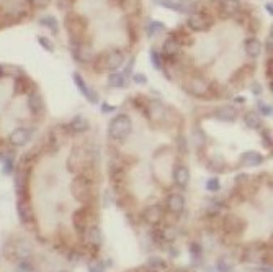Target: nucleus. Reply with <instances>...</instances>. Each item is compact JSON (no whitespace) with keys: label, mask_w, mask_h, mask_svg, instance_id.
Masks as SVG:
<instances>
[{"label":"nucleus","mask_w":273,"mask_h":272,"mask_svg":"<svg viewBox=\"0 0 273 272\" xmlns=\"http://www.w3.org/2000/svg\"><path fill=\"white\" fill-rule=\"evenodd\" d=\"M187 25H188L190 30H193V32H205V30L211 28L213 20H211L210 15L200 14V12H195V14H192L188 16Z\"/></svg>","instance_id":"3"},{"label":"nucleus","mask_w":273,"mask_h":272,"mask_svg":"<svg viewBox=\"0 0 273 272\" xmlns=\"http://www.w3.org/2000/svg\"><path fill=\"white\" fill-rule=\"evenodd\" d=\"M69 128H71V131L74 133H84L89 129V122H87L84 116H76V118L69 123Z\"/></svg>","instance_id":"24"},{"label":"nucleus","mask_w":273,"mask_h":272,"mask_svg":"<svg viewBox=\"0 0 273 272\" xmlns=\"http://www.w3.org/2000/svg\"><path fill=\"white\" fill-rule=\"evenodd\" d=\"M108 84H110L111 87H123L126 82H124L123 74H111L110 79H108Z\"/></svg>","instance_id":"31"},{"label":"nucleus","mask_w":273,"mask_h":272,"mask_svg":"<svg viewBox=\"0 0 273 272\" xmlns=\"http://www.w3.org/2000/svg\"><path fill=\"white\" fill-rule=\"evenodd\" d=\"M265 8H267V12H270V15H272V12H273V10H272V3H267Z\"/></svg>","instance_id":"46"},{"label":"nucleus","mask_w":273,"mask_h":272,"mask_svg":"<svg viewBox=\"0 0 273 272\" xmlns=\"http://www.w3.org/2000/svg\"><path fill=\"white\" fill-rule=\"evenodd\" d=\"M14 76L15 79L16 77H20L21 74H23V69H21L20 66H5L3 67V76Z\"/></svg>","instance_id":"32"},{"label":"nucleus","mask_w":273,"mask_h":272,"mask_svg":"<svg viewBox=\"0 0 273 272\" xmlns=\"http://www.w3.org/2000/svg\"><path fill=\"white\" fill-rule=\"evenodd\" d=\"M149 115H151V118L157 122V120H160L166 115V109H164V105L160 102H152L149 105Z\"/></svg>","instance_id":"25"},{"label":"nucleus","mask_w":273,"mask_h":272,"mask_svg":"<svg viewBox=\"0 0 273 272\" xmlns=\"http://www.w3.org/2000/svg\"><path fill=\"white\" fill-rule=\"evenodd\" d=\"M74 58L79 63H89L93 59V51L85 43H80V45L74 46Z\"/></svg>","instance_id":"13"},{"label":"nucleus","mask_w":273,"mask_h":272,"mask_svg":"<svg viewBox=\"0 0 273 272\" xmlns=\"http://www.w3.org/2000/svg\"><path fill=\"white\" fill-rule=\"evenodd\" d=\"M258 109H260V112H262L263 115H272V107L263 105V103H258Z\"/></svg>","instance_id":"41"},{"label":"nucleus","mask_w":273,"mask_h":272,"mask_svg":"<svg viewBox=\"0 0 273 272\" xmlns=\"http://www.w3.org/2000/svg\"><path fill=\"white\" fill-rule=\"evenodd\" d=\"M89 180H87V177H77L76 180L72 182V193L76 198H79V200H85L87 195H89Z\"/></svg>","instance_id":"8"},{"label":"nucleus","mask_w":273,"mask_h":272,"mask_svg":"<svg viewBox=\"0 0 273 272\" xmlns=\"http://www.w3.org/2000/svg\"><path fill=\"white\" fill-rule=\"evenodd\" d=\"M124 61V56L120 49H113L110 53L103 54V63H105L106 71H116Z\"/></svg>","instance_id":"6"},{"label":"nucleus","mask_w":273,"mask_h":272,"mask_svg":"<svg viewBox=\"0 0 273 272\" xmlns=\"http://www.w3.org/2000/svg\"><path fill=\"white\" fill-rule=\"evenodd\" d=\"M267 49H268V53L272 54V34L268 36V43H267Z\"/></svg>","instance_id":"45"},{"label":"nucleus","mask_w":273,"mask_h":272,"mask_svg":"<svg viewBox=\"0 0 273 272\" xmlns=\"http://www.w3.org/2000/svg\"><path fill=\"white\" fill-rule=\"evenodd\" d=\"M206 189L210 192H218L219 189H221V184H219L218 177H213V179L208 180V182H206Z\"/></svg>","instance_id":"34"},{"label":"nucleus","mask_w":273,"mask_h":272,"mask_svg":"<svg viewBox=\"0 0 273 272\" xmlns=\"http://www.w3.org/2000/svg\"><path fill=\"white\" fill-rule=\"evenodd\" d=\"M72 77H74V82H76V85H77V87H79L80 92L84 94V96H85L87 98H89V100L92 102V103H97V102H98L97 94H95L93 90L85 84V80L82 79V77H80L79 74H74Z\"/></svg>","instance_id":"17"},{"label":"nucleus","mask_w":273,"mask_h":272,"mask_svg":"<svg viewBox=\"0 0 273 272\" xmlns=\"http://www.w3.org/2000/svg\"><path fill=\"white\" fill-rule=\"evenodd\" d=\"M218 271L219 272H232V262L229 257H221L218 261Z\"/></svg>","instance_id":"30"},{"label":"nucleus","mask_w":273,"mask_h":272,"mask_svg":"<svg viewBox=\"0 0 273 272\" xmlns=\"http://www.w3.org/2000/svg\"><path fill=\"white\" fill-rule=\"evenodd\" d=\"M131 128L133 123L128 115H116L110 122L108 135H110V138H113V140H124L131 133Z\"/></svg>","instance_id":"2"},{"label":"nucleus","mask_w":273,"mask_h":272,"mask_svg":"<svg viewBox=\"0 0 273 272\" xmlns=\"http://www.w3.org/2000/svg\"><path fill=\"white\" fill-rule=\"evenodd\" d=\"M173 179H175V184L179 185V187H187L188 180H190V171H188V167L177 166L175 171H173Z\"/></svg>","instance_id":"19"},{"label":"nucleus","mask_w":273,"mask_h":272,"mask_svg":"<svg viewBox=\"0 0 273 272\" xmlns=\"http://www.w3.org/2000/svg\"><path fill=\"white\" fill-rule=\"evenodd\" d=\"M103 271H105V264H103L102 261L93 262V264H90L89 267V272H103Z\"/></svg>","instance_id":"37"},{"label":"nucleus","mask_w":273,"mask_h":272,"mask_svg":"<svg viewBox=\"0 0 273 272\" xmlns=\"http://www.w3.org/2000/svg\"><path fill=\"white\" fill-rule=\"evenodd\" d=\"M151 61H152V64L157 69H162V56H160L155 49L151 51Z\"/></svg>","instance_id":"35"},{"label":"nucleus","mask_w":273,"mask_h":272,"mask_svg":"<svg viewBox=\"0 0 273 272\" xmlns=\"http://www.w3.org/2000/svg\"><path fill=\"white\" fill-rule=\"evenodd\" d=\"M244 122L250 129H258L260 127H262V118H260V115L254 110L247 112V113L244 115Z\"/></svg>","instance_id":"23"},{"label":"nucleus","mask_w":273,"mask_h":272,"mask_svg":"<svg viewBox=\"0 0 273 272\" xmlns=\"http://www.w3.org/2000/svg\"><path fill=\"white\" fill-rule=\"evenodd\" d=\"M147 266H151L149 269H152L155 272H159V271H164L167 267L166 262L162 261L160 257H151L149 261H147Z\"/></svg>","instance_id":"28"},{"label":"nucleus","mask_w":273,"mask_h":272,"mask_svg":"<svg viewBox=\"0 0 273 272\" xmlns=\"http://www.w3.org/2000/svg\"><path fill=\"white\" fill-rule=\"evenodd\" d=\"M133 80L136 82V84H141V85L147 84V77H146L144 74H139V72H137V74H134V76H133Z\"/></svg>","instance_id":"38"},{"label":"nucleus","mask_w":273,"mask_h":272,"mask_svg":"<svg viewBox=\"0 0 273 272\" xmlns=\"http://www.w3.org/2000/svg\"><path fill=\"white\" fill-rule=\"evenodd\" d=\"M30 140H31V131L25 127L15 128L10 133V136H8V143H10V146H14V148H23V146H27L30 143Z\"/></svg>","instance_id":"5"},{"label":"nucleus","mask_w":273,"mask_h":272,"mask_svg":"<svg viewBox=\"0 0 273 272\" xmlns=\"http://www.w3.org/2000/svg\"><path fill=\"white\" fill-rule=\"evenodd\" d=\"M155 3H157L159 7H164V8H168V10H173V12H183V8H182L180 2H173V0H154Z\"/></svg>","instance_id":"26"},{"label":"nucleus","mask_w":273,"mask_h":272,"mask_svg":"<svg viewBox=\"0 0 273 272\" xmlns=\"http://www.w3.org/2000/svg\"><path fill=\"white\" fill-rule=\"evenodd\" d=\"M239 10H241V0H221L219 2V12L226 18H231V16L237 15Z\"/></svg>","instance_id":"9"},{"label":"nucleus","mask_w":273,"mask_h":272,"mask_svg":"<svg viewBox=\"0 0 273 272\" xmlns=\"http://www.w3.org/2000/svg\"><path fill=\"white\" fill-rule=\"evenodd\" d=\"M185 90L195 97H206L208 98V94H210V84H208L205 79H201V77H192V79L185 84Z\"/></svg>","instance_id":"4"},{"label":"nucleus","mask_w":273,"mask_h":272,"mask_svg":"<svg viewBox=\"0 0 273 272\" xmlns=\"http://www.w3.org/2000/svg\"><path fill=\"white\" fill-rule=\"evenodd\" d=\"M166 30V25L160 23V21H151L149 27H147V33H149V36H152V34H157L160 32H164Z\"/></svg>","instance_id":"29"},{"label":"nucleus","mask_w":273,"mask_h":272,"mask_svg":"<svg viewBox=\"0 0 273 272\" xmlns=\"http://www.w3.org/2000/svg\"><path fill=\"white\" fill-rule=\"evenodd\" d=\"M133 64H134V59H131V61H129V64L126 66V69H124V74H123V77L126 76V79H128V76L131 74V71H133Z\"/></svg>","instance_id":"43"},{"label":"nucleus","mask_w":273,"mask_h":272,"mask_svg":"<svg viewBox=\"0 0 273 272\" xmlns=\"http://www.w3.org/2000/svg\"><path fill=\"white\" fill-rule=\"evenodd\" d=\"M18 215L23 224H30L33 222V210L28 202V197H20L18 198Z\"/></svg>","instance_id":"10"},{"label":"nucleus","mask_w":273,"mask_h":272,"mask_svg":"<svg viewBox=\"0 0 273 272\" xmlns=\"http://www.w3.org/2000/svg\"><path fill=\"white\" fill-rule=\"evenodd\" d=\"M18 271H20V272H33V267L30 266L28 262L21 261L20 264H18Z\"/></svg>","instance_id":"40"},{"label":"nucleus","mask_w":273,"mask_h":272,"mask_svg":"<svg viewBox=\"0 0 273 272\" xmlns=\"http://www.w3.org/2000/svg\"><path fill=\"white\" fill-rule=\"evenodd\" d=\"M38 41H40V45H41L46 51H49V53H53V51H54V45H53V43H51L49 40H47V38H45V36H38Z\"/></svg>","instance_id":"36"},{"label":"nucleus","mask_w":273,"mask_h":272,"mask_svg":"<svg viewBox=\"0 0 273 272\" xmlns=\"http://www.w3.org/2000/svg\"><path fill=\"white\" fill-rule=\"evenodd\" d=\"M167 208L175 215H180L185 208V198L182 193H170L167 197Z\"/></svg>","instance_id":"12"},{"label":"nucleus","mask_w":273,"mask_h":272,"mask_svg":"<svg viewBox=\"0 0 273 272\" xmlns=\"http://www.w3.org/2000/svg\"><path fill=\"white\" fill-rule=\"evenodd\" d=\"M3 76V66H0V77Z\"/></svg>","instance_id":"47"},{"label":"nucleus","mask_w":273,"mask_h":272,"mask_svg":"<svg viewBox=\"0 0 273 272\" xmlns=\"http://www.w3.org/2000/svg\"><path fill=\"white\" fill-rule=\"evenodd\" d=\"M244 48L249 58H257L260 54V51H262V45H260V41L257 38H249V40H245L244 43Z\"/></svg>","instance_id":"21"},{"label":"nucleus","mask_w":273,"mask_h":272,"mask_svg":"<svg viewBox=\"0 0 273 272\" xmlns=\"http://www.w3.org/2000/svg\"><path fill=\"white\" fill-rule=\"evenodd\" d=\"M175 236H177V233H175V230H173L172 226H167L166 230H162V238L166 241H168V243L175 241Z\"/></svg>","instance_id":"33"},{"label":"nucleus","mask_w":273,"mask_h":272,"mask_svg":"<svg viewBox=\"0 0 273 272\" xmlns=\"http://www.w3.org/2000/svg\"><path fill=\"white\" fill-rule=\"evenodd\" d=\"M113 110H116V107H111V105H108V103H102L103 113H110V112H113Z\"/></svg>","instance_id":"42"},{"label":"nucleus","mask_w":273,"mask_h":272,"mask_svg":"<svg viewBox=\"0 0 273 272\" xmlns=\"http://www.w3.org/2000/svg\"><path fill=\"white\" fill-rule=\"evenodd\" d=\"M40 23L43 25V27H47L51 30V33H58L59 30V25H58V20L54 18V16H43V18L40 20Z\"/></svg>","instance_id":"27"},{"label":"nucleus","mask_w":273,"mask_h":272,"mask_svg":"<svg viewBox=\"0 0 273 272\" xmlns=\"http://www.w3.org/2000/svg\"><path fill=\"white\" fill-rule=\"evenodd\" d=\"M30 3H31L33 7H36V8H43V7H46L47 3H49V0H28Z\"/></svg>","instance_id":"39"},{"label":"nucleus","mask_w":273,"mask_h":272,"mask_svg":"<svg viewBox=\"0 0 273 272\" xmlns=\"http://www.w3.org/2000/svg\"><path fill=\"white\" fill-rule=\"evenodd\" d=\"M34 90V82L28 76L21 74L15 79V94L16 96H28Z\"/></svg>","instance_id":"7"},{"label":"nucleus","mask_w":273,"mask_h":272,"mask_svg":"<svg viewBox=\"0 0 273 272\" xmlns=\"http://www.w3.org/2000/svg\"><path fill=\"white\" fill-rule=\"evenodd\" d=\"M252 92H254V94H260V92H262V87H260L258 84H254V85H252Z\"/></svg>","instance_id":"44"},{"label":"nucleus","mask_w":273,"mask_h":272,"mask_svg":"<svg viewBox=\"0 0 273 272\" xmlns=\"http://www.w3.org/2000/svg\"><path fill=\"white\" fill-rule=\"evenodd\" d=\"M64 27H66L69 33V40H71L72 46H77L84 43V34L87 30V21L77 14H67L66 20H64Z\"/></svg>","instance_id":"1"},{"label":"nucleus","mask_w":273,"mask_h":272,"mask_svg":"<svg viewBox=\"0 0 273 272\" xmlns=\"http://www.w3.org/2000/svg\"><path fill=\"white\" fill-rule=\"evenodd\" d=\"M162 215H164V211L159 205H151V207H147L144 211V220L149 224H157L160 220H162Z\"/></svg>","instance_id":"18"},{"label":"nucleus","mask_w":273,"mask_h":272,"mask_svg":"<svg viewBox=\"0 0 273 272\" xmlns=\"http://www.w3.org/2000/svg\"><path fill=\"white\" fill-rule=\"evenodd\" d=\"M113 2L128 15H137L141 12V0H113Z\"/></svg>","instance_id":"16"},{"label":"nucleus","mask_w":273,"mask_h":272,"mask_svg":"<svg viewBox=\"0 0 273 272\" xmlns=\"http://www.w3.org/2000/svg\"><path fill=\"white\" fill-rule=\"evenodd\" d=\"M85 240L89 241L90 244H93V246H100L102 241H103V236H102L100 228H97V226L87 228V231H85Z\"/></svg>","instance_id":"22"},{"label":"nucleus","mask_w":273,"mask_h":272,"mask_svg":"<svg viewBox=\"0 0 273 272\" xmlns=\"http://www.w3.org/2000/svg\"><path fill=\"white\" fill-rule=\"evenodd\" d=\"M164 59H173L175 56H179L180 51V43L175 40L173 36H168L166 41H164Z\"/></svg>","instance_id":"14"},{"label":"nucleus","mask_w":273,"mask_h":272,"mask_svg":"<svg viewBox=\"0 0 273 272\" xmlns=\"http://www.w3.org/2000/svg\"><path fill=\"white\" fill-rule=\"evenodd\" d=\"M214 116L221 122H234L237 118V110L231 105H223L219 109H216Z\"/></svg>","instance_id":"15"},{"label":"nucleus","mask_w":273,"mask_h":272,"mask_svg":"<svg viewBox=\"0 0 273 272\" xmlns=\"http://www.w3.org/2000/svg\"><path fill=\"white\" fill-rule=\"evenodd\" d=\"M241 161L244 166H258V164L263 162V156L260 153H257V151H247V153H244L241 156Z\"/></svg>","instance_id":"20"},{"label":"nucleus","mask_w":273,"mask_h":272,"mask_svg":"<svg viewBox=\"0 0 273 272\" xmlns=\"http://www.w3.org/2000/svg\"><path fill=\"white\" fill-rule=\"evenodd\" d=\"M28 109L31 110L34 115H41L45 112V100H43L41 94L33 90L31 94H28Z\"/></svg>","instance_id":"11"}]
</instances>
